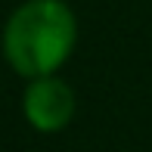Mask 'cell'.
Returning <instances> with one entry per match:
<instances>
[{"mask_svg":"<svg viewBox=\"0 0 152 152\" xmlns=\"http://www.w3.org/2000/svg\"><path fill=\"white\" fill-rule=\"evenodd\" d=\"M22 115L37 134H59L75 118V90L59 75L28 81L22 93Z\"/></svg>","mask_w":152,"mask_h":152,"instance_id":"cell-2","label":"cell"},{"mask_svg":"<svg viewBox=\"0 0 152 152\" xmlns=\"http://www.w3.org/2000/svg\"><path fill=\"white\" fill-rule=\"evenodd\" d=\"M3 59L19 78L56 75L78 44V19L65 0H25L3 25Z\"/></svg>","mask_w":152,"mask_h":152,"instance_id":"cell-1","label":"cell"}]
</instances>
